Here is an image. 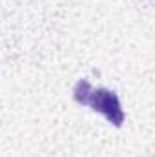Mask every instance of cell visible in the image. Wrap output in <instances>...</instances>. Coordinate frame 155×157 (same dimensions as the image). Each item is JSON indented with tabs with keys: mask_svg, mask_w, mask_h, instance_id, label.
<instances>
[{
	"mask_svg": "<svg viewBox=\"0 0 155 157\" xmlns=\"http://www.w3.org/2000/svg\"><path fill=\"white\" fill-rule=\"evenodd\" d=\"M88 104L91 106L93 112H99V113H104L106 119L113 124V126H122L124 122V112L120 108V101L113 91L106 90V88H97V90H91V95H89V101Z\"/></svg>",
	"mask_w": 155,
	"mask_h": 157,
	"instance_id": "cell-1",
	"label": "cell"
},
{
	"mask_svg": "<svg viewBox=\"0 0 155 157\" xmlns=\"http://www.w3.org/2000/svg\"><path fill=\"white\" fill-rule=\"evenodd\" d=\"M89 95H91V84L86 80V78H80L75 88H73V97L78 104H88L89 101Z\"/></svg>",
	"mask_w": 155,
	"mask_h": 157,
	"instance_id": "cell-2",
	"label": "cell"
}]
</instances>
